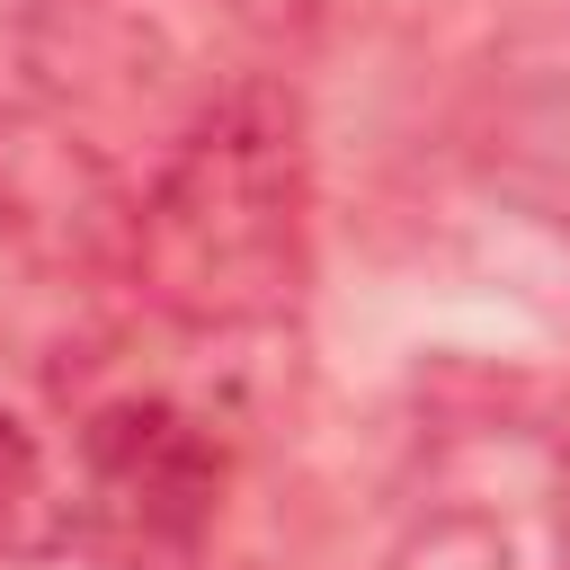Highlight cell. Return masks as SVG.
Instances as JSON below:
<instances>
[{
  "instance_id": "3",
  "label": "cell",
  "mask_w": 570,
  "mask_h": 570,
  "mask_svg": "<svg viewBox=\"0 0 570 570\" xmlns=\"http://www.w3.org/2000/svg\"><path fill=\"white\" fill-rule=\"evenodd\" d=\"M223 499V454L205 419L178 401H107L80 428V481H71V525L116 561V570H187Z\"/></svg>"
},
{
  "instance_id": "4",
  "label": "cell",
  "mask_w": 570,
  "mask_h": 570,
  "mask_svg": "<svg viewBox=\"0 0 570 570\" xmlns=\"http://www.w3.org/2000/svg\"><path fill=\"white\" fill-rule=\"evenodd\" d=\"M71 534H80L71 525V490L53 481L36 428L0 401V561H36V552H53Z\"/></svg>"
},
{
  "instance_id": "1",
  "label": "cell",
  "mask_w": 570,
  "mask_h": 570,
  "mask_svg": "<svg viewBox=\"0 0 570 570\" xmlns=\"http://www.w3.org/2000/svg\"><path fill=\"white\" fill-rule=\"evenodd\" d=\"M169 36L142 0H27L0 27V223L36 249L116 258L196 107H169Z\"/></svg>"
},
{
  "instance_id": "2",
  "label": "cell",
  "mask_w": 570,
  "mask_h": 570,
  "mask_svg": "<svg viewBox=\"0 0 570 570\" xmlns=\"http://www.w3.org/2000/svg\"><path fill=\"white\" fill-rule=\"evenodd\" d=\"M312 258V151L303 107L276 80L205 89L160 151L116 267L151 312L187 330H249L303 294Z\"/></svg>"
},
{
  "instance_id": "5",
  "label": "cell",
  "mask_w": 570,
  "mask_h": 570,
  "mask_svg": "<svg viewBox=\"0 0 570 570\" xmlns=\"http://www.w3.org/2000/svg\"><path fill=\"white\" fill-rule=\"evenodd\" d=\"M392 570H508V543L490 525H428V534H410V552Z\"/></svg>"
}]
</instances>
